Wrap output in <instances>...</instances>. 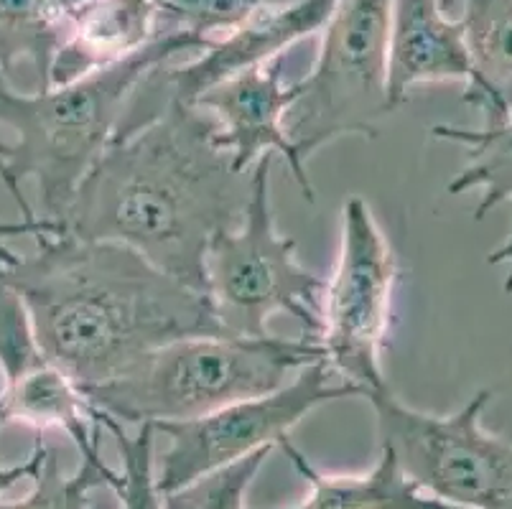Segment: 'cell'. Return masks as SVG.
I'll use <instances>...</instances> for the list:
<instances>
[{
    "instance_id": "cell-1",
    "label": "cell",
    "mask_w": 512,
    "mask_h": 509,
    "mask_svg": "<svg viewBox=\"0 0 512 509\" xmlns=\"http://www.w3.org/2000/svg\"><path fill=\"white\" fill-rule=\"evenodd\" d=\"M248 194L250 174L235 171L214 120L166 100L136 130L115 135L54 235L118 242L204 293L209 242L240 222Z\"/></svg>"
},
{
    "instance_id": "cell-2",
    "label": "cell",
    "mask_w": 512,
    "mask_h": 509,
    "mask_svg": "<svg viewBox=\"0 0 512 509\" xmlns=\"http://www.w3.org/2000/svg\"><path fill=\"white\" fill-rule=\"evenodd\" d=\"M36 342L82 390L115 380L186 336L225 334L207 293L118 242L39 235L36 252L0 270Z\"/></svg>"
},
{
    "instance_id": "cell-3",
    "label": "cell",
    "mask_w": 512,
    "mask_h": 509,
    "mask_svg": "<svg viewBox=\"0 0 512 509\" xmlns=\"http://www.w3.org/2000/svg\"><path fill=\"white\" fill-rule=\"evenodd\" d=\"M209 44L202 36L174 28L161 31L138 54L74 82L34 92L0 84V128L16 135L3 156V186L11 191L21 219H39L23 194V181L34 179L44 207L41 217L57 224L87 171L118 135L125 110L143 82L179 54L207 51Z\"/></svg>"
},
{
    "instance_id": "cell-4",
    "label": "cell",
    "mask_w": 512,
    "mask_h": 509,
    "mask_svg": "<svg viewBox=\"0 0 512 509\" xmlns=\"http://www.w3.org/2000/svg\"><path fill=\"white\" fill-rule=\"evenodd\" d=\"M319 359L324 349L314 336H186L82 392L123 426L171 423L276 392Z\"/></svg>"
},
{
    "instance_id": "cell-5",
    "label": "cell",
    "mask_w": 512,
    "mask_h": 509,
    "mask_svg": "<svg viewBox=\"0 0 512 509\" xmlns=\"http://www.w3.org/2000/svg\"><path fill=\"white\" fill-rule=\"evenodd\" d=\"M273 153L250 168V194L242 219L217 232L204 255V293L222 331L268 336L273 316L299 321L304 336L319 339L324 280L296 258V240L278 232L273 217Z\"/></svg>"
},
{
    "instance_id": "cell-6",
    "label": "cell",
    "mask_w": 512,
    "mask_h": 509,
    "mask_svg": "<svg viewBox=\"0 0 512 509\" xmlns=\"http://www.w3.org/2000/svg\"><path fill=\"white\" fill-rule=\"evenodd\" d=\"M393 0H339L314 69L293 82L286 135L304 163L344 135L377 138V123L393 112L388 95V34Z\"/></svg>"
},
{
    "instance_id": "cell-7",
    "label": "cell",
    "mask_w": 512,
    "mask_h": 509,
    "mask_svg": "<svg viewBox=\"0 0 512 509\" xmlns=\"http://www.w3.org/2000/svg\"><path fill=\"white\" fill-rule=\"evenodd\" d=\"M377 446L390 448L403 474L431 497L464 509H512V441L482 426L490 390L451 415L411 408L390 390L365 392Z\"/></svg>"
},
{
    "instance_id": "cell-8",
    "label": "cell",
    "mask_w": 512,
    "mask_h": 509,
    "mask_svg": "<svg viewBox=\"0 0 512 509\" xmlns=\"http://www.w3.org/2000/svg\"><path fill=\"white\" fill-rule=\"evenodd\" d=\"M398 260L362 196L342 207L339 252L321 293L319 344L324 362L365 392L388 385L383 352L393 324Z\"/></svg>"
},
{
    "instance_id": "cell-9",
    "label": "cell",
    "mask_w": 512,
    "mask_h": 509,
    "mask_svg": "<svg viewBox=\"0 0 512 509\" xmlns=\"http://www.w3.org/2000/svg\"><path fill=\"white\" fill-rule=\"evenodd\" d=\"M332 375V367L319 359L276 392L227 405L202 418L153 423L156 436L169 441L156 461L158 492H176L212 471L237 464L260 448L278 446L321 405L362 398L360 387L334 380Z\"/></svg>"
},
{
    "instance_id": "cell-10",
    "label": "cell",
    "mask_w": 512,
    "mask_h": 509,
    "mask_svg": "<svg viewBox=\"0 0 512 509\" xmlns=\"http://www.w3.org/2000/svg\"><path fill=\"white\" fill-rule=\"evenodd\" d=\"M0 428L23 423L57 428L77 446L82 461L102 464L97 408L82 387L51 362L36 342L21 298L0 283Z\"/></svg>"
},
{
    "instance_id": "cell-11",
    "label": "cell",
    "mask_w": 512,
    "mask_h": 509,
    "mask_svg": "<svg viewBox=\"0 0 512 509\" xmlns=\"http://www.w3.org/2000/svg\"><path fill=\"white\" fill-rule=\"evenodd\" d=\"M296 100L293 84L283 82V56L260 67H250L220 84L209 87L194 100L217 125V140L232 156V166L248 174L260 156H281L291 179L299 184L306 202L314 204V184L309 179V163L293 151L286 135V112Z\"/></svg>"
},
{
    "instance_id": "cell-12",
    "label": "cell",
    "mask_w": 512,
    "mask_h": 509,
    "mask_svg": "<svg viewBox=\"0 0 512 509\" xmlns=\"http://www.w3.org/2000/svg\"><path fill=\"white\" fill-rule=\"evenodd\" d=\"M337 3L339 0H293V3L255 13L240 28L212 41L209 49L192 62L158 69L156 79L164 82L166 100L194 105L199 95H204L214 84H220L222 79L273 62L286 54L293 44L319 34L332 18Z\"/></svg>"
},
{
    "instance_id": "cell-13",
    "label": "cell",
    "mask_w": 512,
    "mask_h": 509,
    "mask_svg": "<svg viewBox=\"0 0 512 509\" xmlns=\"http://www.w3.org/2000/svg\"><path fill=\"white\" fill-rule=\"evenodd\" d=\"M472 64L459 18L446 16L441 0H393L388 34V95L400 107L418 84L464 82Z\"/></svg>"
},
{
    "instance_id": "cell-14",
    "label": "cell",
    "mask_w": 512,
    "mask_h": 509,
    "mask_svg": "<svg viewBox=\"0 0 512 509\" xmlns=\"http://www.w3.org/2000/svg\"><path fill=\"white\" fill-rule=\"evenodd\" d=\"M156 0H82L51 67V84H67L113 67L161 34Z\"/></svg>"
},
{
    "instance_id": "cell-15",
    "label": "cell",
    "mask_w": 512,
    "mask_h": 509,
    "mask_svg": "<svg viewBox=\"0 0 512 509\" xmlns=\"http://www.w3.org/2000/svg\"><path fill=\"white\" fill-rule=\"evenodd\" d=\"M278 446L311 487L304 502L288 509H464L418 489L403 474L390 448H380L375 466L365 474H327L288 438Z\"/></svg>"
},
{
    "instance_id": "cell-16",
    "label": "cell",
    "mask_w": 512,
    "mask_h": 509,
    "mask_svg": "<svg viewBox=\"0 0 512 509\" xmlns=\"http://www.w3.org/2000/svg\"><path fill=\"white\" fill-rule=\"evenodd\" d=\"M431 138L449 140L464 146L467 163L449 181V194H464L479 189V202L474 207V219L482 222L500 204H512V112L502 118L484 120L482 128H462V125L439 123L431 128ZM490 265H505L507 278L502 283L507 296H512V235L490 252Z\"/></svg>"
},
{
    "instance_id": "cell-17",
    "label": "cell",
    "mask_w": 512,
    "mask_h": 509,
    "mask_svg": "<svg viewBox=\"0 0 512 509\" xmlns=\"http://www.w3.org/2000/svg\"><path fill=\"white\" fill-rule=\"evenodd\" d=\"M464 44L472 64L464 102L484 120L512 112V0H464Z\"/></svg>"
},
{
    "instance_id": "cell-18",
    "label": "cell",
    "mask_w": 512,
    "mask_h": 509,
    "mask_svg": "<svg viewBox=\"0 0 512 509\" xmlns=\"http://www.w3.org/2000/svg\"><path fill=\"white\" fill-rule=\"evenodd\" d=\"M82 0H0V77L31 64L36 90L51 87V67Z\"/></svg>"
},
{
    "instance_id": "cell-19",
    "label": "cell",
    "mask_w": 512,
    "mask_h": 509,
    "mask_svg": "<svg viewBox=\"0 0 512 509\" xmlns=\"http://www.w3.org/2000/svg\"><path fill=\"white\" fill-rule=\"evenodd\" d=\"M123 476L107 466V461H82L72 476L62 471L57 454L44 443V456L31 476V492L18 502H0V509H90L92 489L107 487L118 492Z\"/></svg>"
},
{
    "instance_id": "cell-20",
    "label": "cell",
    "mask_w": 512,
    "mask_h": 509,
    "mask_svg": "<svg viewBox=\"0 0 512 509\" xmlns=\"http://www.w3.org/2000/svg\"><path fill=\"white\" fill-rule=\"evenodd\" d=\"M97 426L115 438L120 461H123V471H120L123 482L115 492L123 502V509H164L161 492L156 487V454H153L156 428L153 423H141L130 436L123 423L97 408Z\"/></svg>"
},
{
    "instance_id": "cell-21",
    "label": "cell",
    "mask_w": 512,
    "mask_h": 509,
    "mask_svg": "<svg viewBox=\"0 0 512 509\" xmlns=\"http://www.w3.org/2000/svg\"><path fill=\"white\" fill-rule=\"evenodd\" d=\"M273 448H260L237 464L217 469L176 492L161 494L164 509H248V489Z\"/></svg>"
},
{
    "instance_id": "cell-22",
    "label": "cell",
    "mask_w": 512,
    "mask_h": 509,
    "mask_svg": "<svg viewBox=\"0 0 512 509\" xmlns=\"http://www.w3.org/2000/svg\"><path fill=\"white\" fill-rule=\"evenodd\" d=\"M283 3L291 0H156L161 21L174 23L176 28L207 41L222 39L255 13Z\"/></svg>"
},
{
    "instance_id": "cell-23",
    "label": "cell",
    "mask_w": 512,
    "mask_h": 509,
    "mask_svg": "<svg viewBox=\"0 0 512 509\" xmlns=\"http://www.w3.org/2000/svg\"><path fill=\"white\" fill-rule=\"evenodd\" d=\"M41 456H44V443L36 441L34 454L23 464H11V466H0V494H6L8 489H13L16 484H21L23 479H31L36 474L41 464Z\"/></svg>"
},
{
    "instance_id": "cell-24",
    "label": "cell",
    "mask_w": 512,
    "mask_h": 509,
    "mask_svg": "<svg viewBox=\"0 0 512 509\" xmlns=\"http://www.w3.org/2000/svg\"><path fill=\"white\" fill-rule=\"evenodd\" d=\"M46 230L44 219H34V222H26V219H21L18 224H0V235H41V232ZM18 258L21 255H16V252L11 250V247L6 245V242H0V270L11 268V265L18 263Z\"/></svg>"
},
{
    "instance_id": "cell-25",
    "label": "cell",
    "mask_w": 512,
    "mask_h": 509,
    "mask_svg": "<svg viewBox=\"0 0 512 509\" xmlns=\"http://www.w3.org/2000/svg\"><path fill=\"white\" fill-rule=\"evenodd\" d=\"M6 146H8V140L0 138V181L6 179V163H3V156H6Z\"/></svg>"
},
{
    "instance_id": "cell-26",
    "label": "cell",
    "mask_w": 512,
    "mask_h": 509,
    "mask_svg": "<svg viewBox=\"0 0 512 509\" xmlns=\"http://www.w3.org/2000/svg\"><path fill=\"white\" fill-rule=\"evenodd\" d=\"M0 84H6V79H3V77H0Z\"/></svg>"
}]
</instances>
